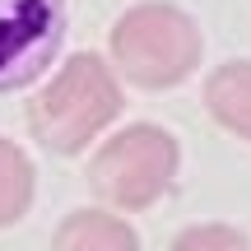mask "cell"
I'll list each match as a JSON object with an SVG mask.
<instances>
[{"instance_id": "cell-2", "label": "cell", "mask_w": 251, "mask_h": 251, "mask_svg": "<svg viewBox=\"0 0 251 251\" xmlns=\"http://www.w3.org/2000/svg\"><path fill=\"white\" fill-rule=\"evenodd\" d=\"M112 56L121 75L140 89H168L181 84L200 61V33L181 9L172 5H135L112 28Z\"/></svg>"}, {"instance_id": "cell-6", "label": "cell", "mask_w": 251, "mask_h": 251, "mask_svg": "<svg viewBox=\"0 0 251 251\" xmlns=\"http://www.w3.org/2000/svg\"><path fill=\"white\" fill-rule=\"evenodd\" d=\"M56 251H140V242L121 219L102 214V209H79L61 224Z\"/></svg>"}, {"instance_id": "cell-5", "label": "cell", "mask_w": 251, "mask_h": 251, "mask_svg": "<svg viewBox=\"0 0 251 251\" xmlns=\"http://www.w3.org/2000/svg\"><path fill=\"white\" fill-rule=\"evenodd\" d=\"M205 107L214 112L233 135H247V140H251V65L247 61L219 65V70L209 75Z\"/></svg>"}, {"instance_id": "cell-4", "label": "cell", "mask_w": 251, "mask_h": 251, "mask_svg": "<svg viewBox=\"0 0 251 251\" xmlns=\"http://www.w3.org/2000/svg\"><path fill=\"white\" fill-rule=\"evenodd\" d=\"M65 33V0H0V93L51 65Z\"/></svg>"}, {"instance_id": "cell-1", "label": "cell", "mask_w": 251, "mask_h": 251, "mask_svg": "<svg viewBox=\"0 0 251 251\" xmlns=\"http://www.w3.org/2000/svg\"><path fill=\"white\" fill-rule=\"evenodd\" d=\"M121 112V89L112 79V70L98 56H75L65 61V70L33 98L28 126H33L37 144L56 153H75L93 140L112 117Z\"/></svg>"}, {"instance_id": "cell-8", "label": "cell", "mask_w": 251, "mask_h": 251, "mask_svg": "<svg viewBox=\"0 0 251 251\" xmlns=\"http://www.w3.org/2000/svg\"><path fill=\"white\" fill-rule=\"evenodd\" d=\"M172 251H251L247 237L237 228H224V224H205V228H186V233L172 242Z\"/></svg>"}, {"instance_id": "cell-7", "label": "cell", "mask_w": 251, "mask_h": 251, "mask_svg": "<svg viewBox=\"0 0 251 251\" xmlns=\"http://www.w3.org/2000/svg\"><path fill=\"white\" fill-rule=\"evenodd\" d=\"M28 205H33V163L9 140H0V228L14 224Z\"/></svg>"}, {"instance_id": "cell-3", "label": "cell", "mask_w": 251, "mask_h": 251, "mask_svg": "<svg viewBox=\"0 0 251 251\" xmlns=\"http://www.w3.org/2000/svg\"><path fill=\"white\" fill-rule=\"evenodd\" d=\"M172 172H177V144L158 126H130L117 140L98 149L89 168V181L107 205L117 209H144L168 191Z\"/></svg>"}]
</instances>
